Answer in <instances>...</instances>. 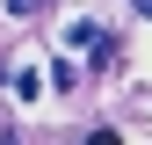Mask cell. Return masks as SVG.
<instances>
[{
    "label": "cell",
    "mask_w": 152,
    "mask_h": 145,
    "mask_svg": "<svg viewBox=\"0 0 152 145\" xmlns=\"http://www.w3.org/2000/svg\"><path fill=\"white\" fill-rule=\"evenodd\" d=\"M65 44H80L94 65H116V36H109V29H94V22H72V29H65Z\"/></svg>",
    "instance_id": "1"
},
{
    "label": "cell",
    "mask_w": 152,
    "mask_h": 145,
    "mask_svg": "<svg viewBox=\"0 0 152 145\" xmlns=\"http://www.w3.org/2000/svg\"><path fill=\"white\" fill-rule=\"evenodd\" d=\"M80 145H123V138H116V131H87Z\"/></svg>",
    "instance_id": "2"
},
{
    "label": "cell",
    "mask_w": 152,
    "mask_h": 145,
    "mask_svg": "<svg viewBox=\"0 0 152 145\" xmlns=\"http://www.w3.org/2000/svg\"><path fill=\"white\" fill-rule=\"evenodd\" d=\"M36 7H44V0H7V15H36Z\"/></svg>",
    "instance_id": "3"
},
{
    "label": "cell",
    "mask_w": 152,
    "mask_h": 145,
    "mask_svg": "<svg viewBox=\"0 0 152 145\" xmlns=\"http://www.w3.org/2000/svg\"><path fill=\"white\" fill-rule=\"evenodd\" d=\"M130 7H138V15H145V22H152V0H130Z\"/></svg>",
    "instance_id": "4"
},
{
    "label": "cell",
    "mask_w": 152,
    "mask_h": 145,
    "mask_svg": "<svg viewBox=\"0 0 152 145\" xmlns=\"http://www.w3.org/2000/svg\"><path fill=\"white\" fill-rule=\"evenodd\" d=\"M0 145H22V138H15V131H7V138H0Z\"/></svg>",
    "instance_id": "5"
}]
</instances>
